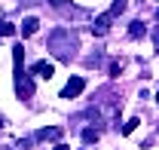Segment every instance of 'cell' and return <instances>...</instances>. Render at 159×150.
<instances>
[{
	"mask_svg": "<svg viewBox=\"0 0 159 150\" xmlns=\"http://www.w3.org/2000/svg\"><path fill=\"white\" fill-rule=\"evenodd\" d=\"M46 3H52L55 9H67V0H46Z\"/></svg>",
	"mask_w": 159,
	"mask_h": 150,
	"instance_id": "4fadbf2b",
	"label": "cell"
},
{
	"mask_svg": "<svg viewBox=\"0 0 159 150\" xmlns=\"http://www.w3.org/2000/svg\"><path fill=\"white\" fill-rule=\"evenodd\" d=\"M138 126H141V120H138V116H132V120H129V123L122 126V135H132V132L138 129Z\"/></svg>",
	"mask_w": 159,
	"mask_h": 150,
	"instance_id": "30bf717a",
	"label": "cell"
},
{
	"mask_svg": "<svg viewBox=\"0 0 159 150\" xmlns=\"http://www.w3.org/2000/svg\"><path fill=\"white\" fill-rule=\"evenodd\" d=\"M156 19H159V9H156Z\"/></svg>",
	"mask_w": 159,
	"mask_h": 150,
	"instance_id": "e0dca14e",
	"label": "cell"
},
{
	"mask_svg": "<svg viewBox=\"0 0 159 150\" xmlns=\"http://www.w3.org/2000/svg\"><path fill=\"white\" fill-rule=\"evenodd\" d=\"M37 28H40V21H37V19H25V21H21V37H31V34H37Z\"/></svg>",
	"mask_w": 159,
	"mask_h": 150,
	"instance_id": "52a82bcc",
	"label": "cell"
},
{
	"mask_svg": "<svg viewBox=\"0 0 159 150\" xmlns=\"http://www.w3.org/2000/svg\"><path fill=\"white\" fill-rule=\"evenodd\" d=\"M98 135H101L98 129H83V144H95V141H98Z\"/></svg>",
	"mask_w": 159,
	"mask_h": 150,
	"instance_id": "9c48e42d",
	"label": "cell"
},
{
	"mask_svg": "<svg viewBox=\"0 0 159 150\" xmlns=\"http://www.w3.org/2000/svg\"><path fill=\"white\" fill-rule=\"evenodd\" d=\"M31 71H34L37 77H46V80H49V77L55 74V64H52V61H37V64H34Z\"/></svg>",
	"mask_w": 159,
	"mask_h": 150,
	"instance_id": "5b68a950",
	"label": "cell"
},
{
	"mask_svg": "<svg viewBox=\"0 0 159 150\" xmlns=\"http://www.w3.org/2000/svg\"><path fill=\"white\" fill-rule=\"evenodd\" d=\"M153 40H156V43H159V31H156V34H153Z\"/></svg>",
	"mask_w": 159,
	"mask_h": 150,
	"instance_id": "2e32d148",
	"label": "cell"
},
{
	"mask_svg": "<svg viewBox=\"0 0 159 150\" xmlns=\"http://www.w3.org/2000/svg\"><path fill=\"white\" fill-rule=\"evenodd\" d=\"M3 126H6V120H3V116H0V129H3Z\"/></svg>",
	"mask_w": 159,
	"mask_h": 150,
	"instance_id": "9a60e30c",
	"label": "cell"
},
{
	"mask_svg": "<svg viewBox=\"0 0 159 150\" xmlns=\"http://www.w3.org/2000/svg\"><path fill=\"white\" fill-rule=\"evenodd\" d=\"M83 89H86V80H83V77H70V80H67V86L61 89V98H77Z\"/></svg>",
	"mask_w": 159,
	"mask_h": 150,
	"instance_id": "7a4b0ae2",
	"label": "cell"
},
{
	"mask_svg": "<svg viewBox=\"0 0 159 150\" xmlns=\"http://www.w3.org/2000/svg\"><path fill=\"white\" fill-rule=\"evenodd\" d=\"M119 71H122V61L113 58V61H110V77H119Z\"/></svg>",
	"mask_w": 159,
	"mask_h": 150,
	"instance_id": "7c38bea8",
	"label": "cell"
},
{
	"mask_svg": "<svg viewBox=\"0 0 159 150\" xmlns=\"http://www.w3.org/2000/svg\"><path fill=\"white\" fill-rule=\"evenodd\" d=\"M113 19H116V16L107 9L104 16H98V19H95V28H92V31H95L98 37H101V34H107V31H110V25H113Z\"/></svg>",
	"mask_w": 159,
	"mask_h": 150,
	"instance_id": "277c9868",
	"label": "cell"
},
{
	"mask_svg": "<svg viewBox=\"0 0 159 150\" xmlns=\"http://www.w3.org/2000/svg\"><path fill=\"white\" fill-rule=\"evenodd\" d=\"M144 34H147V28H144V21H132V25H129V37H132V40H141Z\"/></svg>",
	"mask_w": 159,
	"mask_h": 150,
	"instance_id": "ba28073f",
	"label": "cell"
},
{
	"mask_svg": "<svg viewBox=\"0 0 159 150\" xmlns=\"http://www.w3.org/2000/svg\"><path fill=\"white\" fill-rule=\"evenodd\" d=\"M16 92H19L25 101L34 95V83H31V77H25V74H19V77H16Z\"/></svg>",
	"mask_w": 159,
	"mask_h": 150,
	"instance_id": "3957f363",
	"label": "cell"
},
{
	"mask_svg": "<svg viewBox=\"0 0 159 150\" xmlns=\"http://www.w3.org/2000/svg\"><path fill=\"white\" fill-rule=\"evenodd\" d=\"M156 101H159V92H156Z\"/></svg>",
	"mask_w": 159,
	"mask_h": 150,
	"instance_id": "ac0fdd59",
	"label": "cell"
},
{
	"mask_svg": "<svg viewBox=\"0 0 159 150\" xmlns=\"http://www.w3.org/2000/svg\"><path fill=\"white\" fill-rule=\"evenodd\" d=\"M34 138H37V141H58V138H61V129H58V126H52V129H40Z\"/></svg>",
	"mask_w": 159,
	"mask_h": 150,
	"instance_id": "8992f818",
	"label": "cell"
},
{
	"mask_svg": "<svg viewBox=\"0 0 159 150\" xmlns=\"http://www.w3.org/2000/svg\"><path fill=\"white\" fill-rule=\"evenodd\" d=\"M46 46H49V52H55L61 61H70L74 52H77V31H70V28H55L49 40H46Z\"/></svg>",
	"mask_w": 159,
	"mask_h": 150,
	"instance_id": "6da1fadb",
	"label": "cell"
},
{
	"mask_svg": "<svg viewBox=\"0 0 159 150\" xmlns=\"http://www.w3.org/2000/svg\"><path fill=\"white\" fill-rule=\"evenodd\" d=\"M52 150H70V147H67V144H55Z\"/></svg>",
	"mask_w": 159,
	"mask_h": 150,
	"instance_id": "5bb4252c",
	"label": "cell"
},
{
	"mask_svg": "<svg viewBox=\"0 0 159 150\" xmlns=\"http://www.w3.org/2000/svg\"><path fill=\"white\" fill-rule=\"evenodd\" d=\"M16 34V25H9V21H0V37H12Z\"/></svg>",
	"mask_w": 159,
	"mask_h": 150,
	"instance_id": "8fae6325",
	"label": "cell"
}]
</instances>
